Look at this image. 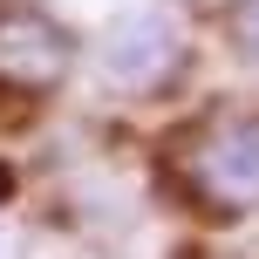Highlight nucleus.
I'll list each match as a JSON object with an SVG mask.
<instances>
[{"label":"nucleus","mask_w":259,"mask_h":259,"mask_svg":"<svg viewBox=\"0 0 259 259\" xmlns=\"http://www.w3.org/2000/svg\"><path fill=\"white\" fill-rule=\"evenodd\" d=\"M225 41L246 68H259V0H232L225 7Z\"/></svg>","instance_id":"nucleus-4"},{"label":"nucleus","mask_w":259,"mask_h":259,"mask_svg":"<svg viewBox=\"0 0 259 259\" xmlns=\"http://www.w3.org/2000/svg\"><path fill=\"white\" fill-rule=\"evenodd\" d=\"M178 170L205 211H259V109H219L184 137Z\"/></svg>","instance_id":"nucleus-2"},{"label":"nucleus","mask_w":259,"mask_h":259,"mask_svg":"<svg viewBox=\"0 0 259 259\" xmlns=\"http://www.w3.org/2000/svg\"><path fill=\"white\" fill-rule=\"evenodd\" d=\"M89 68L109 96H157L178 82L184 68V14L170 0H137V7L109 14L103 34L89 48Z\"/></svg>","instance_id":"nucleus-1"},{"label":"nucleus","mask_w":259,"mask_h":259,"mask_svg":"<svg viewBox=\"0 0 259 259\" xmlns=\"http://www.w3.org/2000/svg\"><path fill=\"white\" fill-rule=\"evenodd\" d=\"M68 68H75V34L41 0H0V82L55 89Z\"/></svg>","instance_id":"nucleus-3"}]
</instances>
